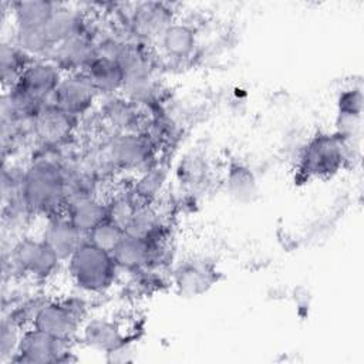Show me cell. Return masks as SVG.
I'll list each match as a JSON object with an SVG mask.
<instances>
[{"label":"cell","mask_w":364,"mask_h":364,"mask_svg":"<svg viewBox=\"0 0 364 364\" xmlns=\"http://www.w3.org/2000/svg\"><path fill=\"white\" fill-rule=\"evenodd\" d=\"M21 195L31 215L64 213L65 179L60 159L46 155L33 159L24 168Z\"/></svg>","instance_id":"1"},{"label":"cell","mask_w":364,"mask_h":364,"mask_svg":"<svg viewBox=\"0 0 364 364\" xmlns=\"http://www.w3.org/2000/svg\"><path fill=\"white\" fill-rule=\"evenodd\" d=\"M65 263L73 284L85 294L107 291L114 286L119 272L111 252L100 249L87 239Z\"/></svg>","instance_id":"2"},{"label":"cell","mask_w":364,"mask_h":364,"mask_svg":"<svg viewBox=\"0 0 364 364\" xmlns=\"http://www.w3.org/2000/svg\"><path fill=\"white\" fill-rule=\"evenodd\" d=\"M63 260L38 236H23L11 243L7 260L11 276L28 277L33 282H44L53 277Z\"/></svg>","instance_id":"3"},{"label":"cell","mask_w":364,"mask_h":364,"mask_svg":"<svg viewBox=\"0 0 364 364\" xmlns=\"http://www.w3.org/2000/svg\"><path fill=\"white\" fill-rule=\"evenodd\" d=\"M85 317L87 304L82 297L71 296L61 300H47L31 327L60 338L74 340L80 336Z\"/></svg>","instance_id":"4"},{"label":"cell","mask_w":364,"mask_h":364,"mask_svg":"<svg viewBox=\"0 0 364 364\" xmlns=\"http://www.w3.org/2000/svg\"><path fill=\"white\" fill-rule=\"evenodd\" d=\"M346 141L337 134H318L313 136L301 152L300 171L310 178L336 173L346 161Z\"/></svg>","instance_id":"5"},{"label":"cell","mask_w":364,"mask_h":364,"mask_svg":"<svg viewBox=\"0 0 364 364\" xmlns=\"http://www.w3.org/2000/svg\"><path fill=\"white\" fill-rule=\"evenodd\" d=\"M118 13H121V27L142 43L156 41L162 31L175 20L172 6L159 1L136 3L128 11Z\"/></svg>","instance_id":"6"},{"label":"cell","mask_w":364,"mask_h":364,"mask_svg":"<svg viewBox=\"0 0 364 364\" xmlns=\"http://www.w3.org/2000/svg\"><path fill=\"white\" fill-rule=\"evenodd\" d=\"M156 145L144 131L114 132L105 146V155L111 165L124 169L145 171L154 165Z\"/></svg>","instance_id":"7"},{"label":"cell","mask_w":364,"mask_h":364,"mask_svg":"<svg viewBox=\"0 0 364 364\" xmlns=\"http://www.w3.org/2000/svg\"><path fill=\"white\" fill-rule=\"evenodd\" d=\"M73 340L60 338L44 333L36 327L23 331L21 341L11 363L18 364H46L70 361Z\"/></svg>","instance_id":"8"},{"label":"cell","mask_w":364,"mask_h":364,"mask_svg":"<svg viewBox=\"0 0 364 364\" xmlns=\"http://www.w3.org/2000/svg\"><path fill=\"white\" fill-rule=\"evenodd\" d=\"M98 95L87 73L75 71L63 75L51 101L65 112L80 118L92 108Z\"/></svg>","instance_id":"9"},{"label":"cell","mask_w":364,"mask_h":364,"mask_svg":"<svg viewBox=\"0 0 364 364\" xmlns=\"http://www.w3.org/2000/svg\"><path fill=\"white\" fill-rule=\"evenodd\" d=\"M77 122V117L65 112L53 101H48L40 108L31 127L44 148H58L73 135Z\"/></svg>","instance_id":"10"},{"label":"cell","mask_w":364,"mask_h":364,"mask_svg":"<svg viewBox=\"0 0 364 364\" xmlns=\"http://www.w3.org/2000/svg\"><path fill=\"white\" fill-rule=\"evenodd\" d=\"M64 73L50 58L33 60L23 71L17 85L40 101H51Z\"/></svg>","instance_id":"11"},{"label":"cell","mask_w":364,"mask_h":364,"mask_svg":"<svg viewBox=\"0 0 364 364\" xmlns=\"http://www.w3.org/2000/svg\"><path fill=\"white\" fill-rule=\"evenodd\" d=\"M80 338L91 350L104 354L129 343L124 326L108 317H92L85 320L80 328Z\"/></svg>","instance_id":"12"},{"label":"cell","mask_w":364,"mask_h":364,"mask_svg":"<svg viewBox=\"0 0 364 364\" xmlns=\"http://www.w3.org/2000/svg\"><path fill=\"white\" fill-rule=\"evenodd\" d=\"M40 237L63 262H67L87 239L64 213L48 216L40 232Z\"/></svg>","instance_id":"13"},{"label":"cell","mask_w":364,"mask_h":364,"mask_svg":"<svg viewBox=\"0 0 364 364\" xmlns=\"http://www.w3.org/2000/svg\"><path fill=\"white\" fill-rule=\"evenodd\" d=\"M97 55V44L92 34L88 31L58 44L50 60H53L63 73H75L85 71Z\"/></svg>","instance_id":"14"},{"label":"cell","mask_w":364,"mask_h":364,"mask_svg":"<svg viewBox=\"0 0 364 364\" xmlns=\"http://www.w3.org/2000/svg\"><path fill=\"white\" fill-rule=\"evenodd\" d=\"M164 57L172 61L189 60L198 47V34L193 26L173 20L156 40Z\"/></svg>","instance_id":"15"},{"label":"cell","mask_w":364,"mask_h":364,"mask_svg":"<svg viewBox=\"0 0 364 364\" xmlns=\"http://www.w3.org/2000/svg\"><path fill=\"white\" fill-rule=\"evenodd\" d=\"M215 282V270L209 263L186 260L173 272V283L178 291L188 297L203 294Z\"/></svg>","instance_id":"16"},{"label":"cell","mask_w":364,"mask_h":364,"mask_svg":"<svg viewBox=\"0 0 364 364\" xmlns=\"http://www.w3.org/2000/svg\"><path fill=\"white\" fill-rule=\"evenodd\" d=\"M46 33L54 47L75 36L88 33L87 18L82 11L57 3L55 11L46 26Z\"/></svg>","instance_id":"17"},{"label":"cell","mask_w":364,"mask_h":364,"mask_svg":"<svg viewBox=\"0 0 364 364\" xmlns=\"http://www.w3.org/2000/svg\"><path fill=\"white\" fill-rule=\"evenodd\" d=\"M101 115L115 132L139 131L141 114L138 105L122 94L105 97V101L101 105Z\"/></svg>","instance_id":"18"},{"label":"cell","mask_w":364,"mask_h":364,"mask_svg":"<svg viewBox=\"0 0 364 364\" xmlns=\"http://www.w3.org/2000/svg\"><path fill=\"white\" fill-rule=\"evenodd\" d=\"M85 73L98 94L109 97L122 91L125 71L118 61L98 54L87 67Z\"/></svg>","instance_id":"19"},{"label":"cell","mask_w":364,"mask_h":364,"mask_svg":"<svg viewBox=\"0 0 364 364\" xmlns=\"http://www.w3.org/2000/svg\"><path fill=\"white\" fill-rule=\"evenodd\" d=\"M57 3L27 0L10 3L13 28H44L55 11Z\"/></svg>","instance_id":"20"},{"label":"cell","mask_w":364,"mask_h":364,"mask_svg":"<svg viewBox=\"0 0 364 364\" xmlns=\"http://www.w3.org/2000/svg\"><path fill=\"white\" fill-rule=\"evenodd\" d=\"M64 215L82 235H85V237L95 226L108 218L107 203L97 196H90L68 203L64 209Z\"/></svg>","instance_id":"21"},{"label":"cell","mask_w":364,"mask_h":364,"mask_svg":"<svg viewBox=\"0 0 364 364\" xmlns=\"http://www.w3.org/2000/svg\"><path fill=\"white\" fill-rule=\"evenodd\" d=\"M118 269L136 273L144 270L149 259V242L125 233L111 252Z\"/></svg>","instance_id":"22"},{"label":"cell","mask_w":364,"mask_h":364,"mask_svg":"<svg viewBox=\"0 0 364 364\" xmlns=\"http://www.w3.org/2000/svg\"><path fill=\"white\" fill-rule=\"evenodd\" d=\"M229 195L237 202H252L257 195V182L250 168L243 164H232L226 173Z\"/></svg>","instance_id":"23"},{"label":"cell","mask_w":364,"mask_h":364,"mask_svg":"<svg viewBox=\"0 0 364 364\" xmlns=\"http://www.w3.org/2000/svg\"><path fill=\"white\" fill-rule=\"evenodd\" d=\"M33 61L27 54L17 48L11 41H3L0 48V68L4 88L16 85L24 68Z\"/></svg>","instance_id":"24"},{"label":"cell","mask_w":364,"mask_h":364,"mask_svg":"<svg viewBox=\"0 0 364 364\" xmlns=\"http://www.w3.org/2000/svg\"><path fill=\"white\" fill-rule=\"evenodd\" d=\"M165 229L158 210L151 203H139L124 228V232L136 237L149 239Z\"/></svg>","instance_id":"25"},{"label":"cell","mask_w":364,"mask_h":364,"mask_svg":"<svg viewBox=\"0 0 364 364\" xmlns=\"http://www.w3.org/2000/svg\"><path fill=\"white\" fill-rule=\"evenodd\" d=\"M166 181V169L154 164L148 169L142 171L141 176L135 181L131 192L139 203H151L162 191Z\"/></svg>","instance_id":"26"},{"label":"cell","mask_w":364,"mask_h":364,"mask_svg":"<svg viewBox=\"0 0 364 364\" xmlns=\"http://www.w3.org/2000/svg\"><path fill=\"white\" fill-rule=\"evenodd\" d=\"M24 328L9 316H4L0 326V361L1 364L11 363L17 354Z\"/></svg>","instance_id":"27"},{"label":"cell","mask_w":364,"mask_h":364,"mask_svg":"<svg viewBox=\"0 0 364 364\" xmlns=\"http://www.w3.org/2000/svg\"><path fill=\"white\" fill-rule=\"evenodd\" d=\"M107 203V216L109 220L119 225L122 229L128 223L129 218L132 216L134 210L139 205L134 193L129 192H121L112 196Z\"/></svg>","instance_id":"28"},{"label":"cell","mask_w":364,"mask_h":364,"mask_svg":"<svg viewBox=\"0 0 364 364\" xmlns=\"http://www.w3.org/2000/svg\"><path fill=\"white\" fill-rule=\"evenodd\" d=\"M124 235V229L107 218L87 235V240L100 249L112 252Z\"/></svg>","instance_id":"29"},{"label":"cell","mask_w":364,"mask_h":364,"mask_svg":"<svg viewBox=\"0 0 364 364\" xmlns=\"http://www.w3.org/2000/svg\"><path fill=\"white\" fill-rule=\"evenodd\" d=\"M338 119L360 121L363 111V94L360 88H348L340 92L337 100Z\"/></svg>","instance_id":"30"},{"label":"cell","mask_w":364,"mask_h":364,"mask_svg":"<svg viewBox=\"0 0 364 364\" xmlns=\"http://www.w3.org/2000/svg\"><path fill=\"white\" fill-rule=\"evenodd\" d=\"M181 178L186 185H196L199 183L205 173H206V164L203 162V159L196 155L192 154L189 156L185 158L183 162H181V169H179Z\"/></svg>","instance_id":"31"}]
</instances>
